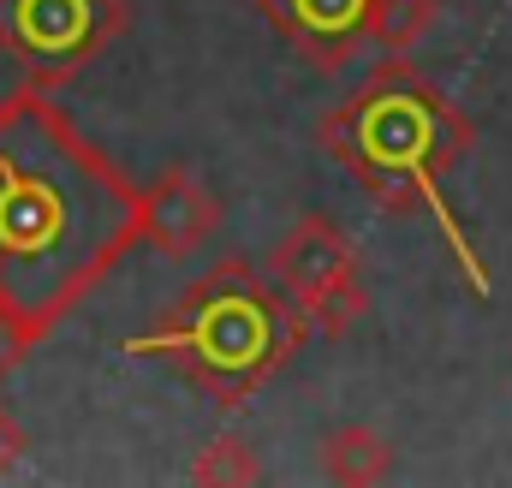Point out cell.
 <instances>
[{
  "instance_id": "1",
  "label": "cell",
  "mask_w": 512,
  "mask_h": 488,
  "mask_svg": "<svg viewBox=\"0 0 512 488\" xmlns=\"http://www.w3.org/2000/svg\"><path fill=\"white\" fill-rule=\"evenodd\" d=\"M143 191L24 84L0 102V304L42 340L126 262L143 239Z\"/></svg>"
},
{
  "instance_id": "2",
  "label": "cell",
  "mask_w": 512,
  "mask_h": 488,
  "mask_svg": "<svg viewBox=\"0 0 512 488\" xmlns=\"http://www.w3.org/2000/svg\"><path fill=\"white\" fill-rule=\"evenodd\" d=\"M322 149L393 215H429L453 250L459 274L489 298V274L477 262V244L465 239L459 215L447 209V179L471 161L477 131L471 120L411 66L376 72L358 96H346L322 120Z\"/></svg>"
},
{
  "instance_id": "3",
  "label": "cell",
  "mask_w": 512,
  "mask_h": 488,
  "mask_svg": "<svg viewBox=\"0 0 512 488\" xmlns=\"http://www.w3.org/2000/svg\"><path fill=\"white\" fill-rule=\"evenodd\" d=\"M304 334H310V322H304L298 298L280 280H268L256 262L227 256L203 280H191L167 304V316L149 334H137L126 352L173 364L215 405H245L268 375L292 364Z\"/></svg>"
},
{
  "instance_id": "4",
  "label": "cell",
  "mask_w": 512,
  "mask_h": 488,
  "mask_svg": "<svg viewBox=\"0 0 512 488\" xmlns=\"http://www.w3.org/2000/svg\"><path fill=\"white\" fill-rule=\"evenodd\" d=\"M126 30V0H0V54L36 90L72 84Z\"/></svg>"
},
{
  "instance_id": "5",
  "label": "cell",
  "mask_w": 512,
  "mask_h": 488,
  "mask_svg": "<svg viewBox=\"0 0 512 488\" xmlns=\"http://www.w3.org/2000/svg\"><path fill=\"white\" fill-rule=\"evenodd\" d=\"M274 280L298 298L304 322L328 340L352 334L370 310L364 274H358V250L328 215H298V227L274 244Z\"/></svg>"
},
{
  "instance_id": "6",
  "label": "cell",
  "mask_w": 512,
  "mask_h": 488,
  "mask_svg": "<svg viewBox=\"0 0 512 488\" xmlns=\"http://www.w3.org/2000/svg\"><path fill=\"white\" fill-rule=\"evenodd\" d=\"M268 30L286 36L310 66H346L370 42L376 0H256Z\"/></svg>"
},
{
  "instance_id": "7",
  "label": "cell",
  "mask_w": 512,
  "mask_h": 488,
  "mask_svg": "<svg viewBox=\"0 0 512 488\" xmlns=\"http://www.w3.org/2000/svg\"><path fill=\"white\" fill-rule=\"evenodd\" d=\"M137 221H143V244H155L161 256H191V250H203L209 233L221 227V203H215L209 185H197L191 173L173 167V173H161L143 191Z\"/></svg>"
},
{
  "instance_id": "8",
  "label": "cell",
  "mask_w": 512,
  "mask_h": 488,
  "mask_svg": "<svg viewBox=\"0 0 512 488\" xmlns=\"http://www.w3.org/2000/svg\"><path fill=\"white\" fill-rule=\"evenodd\" d=\"M322 471H328L334 483H346V488L387 483V477H393V447H387L376 429L346 423V429H334V435L322 441Z\"/></svg>"
},
{
  "instance_id": "9",
  "label": "cell",
  "mask_w": 512,
  "mask_h": 488,
  "mask_svg": "<svg viewBox=\"0 0 512 488\" xmlns=\"http://www.w3.org/2000/svg\"><path fill=\"white\" fill-rule=\"evenodd\" d=\"M435 24V0H376L370 6V42L382 54H405L429 36Z\"/></svg>"
},
{
  "instance_id": "10",
  "label": "cell",
  "mask_w": 512,
  "mask_h": 488,
  "mask_svg": "<svg viewBox=\"0 0 512 488\" xmlns=\"http://www.w3.org/2000/svg\"><path fill=\"white\" fill-rule=\"evenodd\" d=\"M262 471H256V453L239 441V435H215L203 453H197V465H191V483H203V488H245L256 483Z\"/></svg>"
},
{
  "instance_id": "11",
  "label": "cell",
  "mask_w": 512,
  "mask_h": 488,
  "mask_svg": "<svg viewBox=\"0 0 512 488\" xmlns=\"http://www.w3.org/2000/svg\"><path fill=\"white\" fill-rule=\"evenodd\" d=\"M36 346H42V334H36V328H30L18 310H6V304H0V381L24 364Z\"/></svg>"
},
{
  "instance_id": "12",
  "label": "cell",
  "mask_w": 512,
  "mask_h": 488,
  "mask_svg": "<svg viewBox=\"0 0 512 488\" xmlns=\"http://www.w3.org/2000/svg\"><path fill=\"white\" fill-rule=\"evenodd\" d=\"M24 447H30V435H24V423H18V417H12V411L0 405V477H6V471H12V465L24 459Z\"/></svg>"
}]
</instances>
